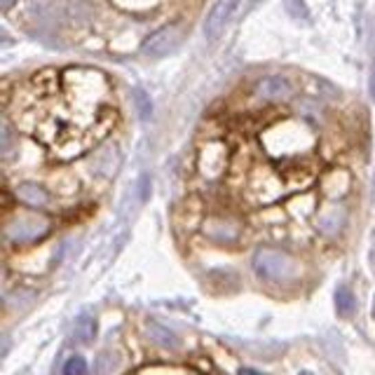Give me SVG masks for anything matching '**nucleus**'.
Wrapping results in <instances>:
<instances>
[{
	"mask_svg": "<svg viewBox=\"0 0 375 375\" xmlns=\"http://www.w3.org/2000/svg\"><path fill=\"white\" fill-rule=\"evenodd\" d=\"M50 233V221L45 216H19L14 221L8 223L5 228V235L14 242H33V239H40L43 235Z\"/></svg>",
	"mask_w": 375,
	"mask_h": 375,
	"instance_id": "2",
	"label": "nucleus"
},
{
	"mask_svg": "<svg viewBox=\"0 0 375 375\" xmlns=\"http://www.w3.org/2000/svg\"><path fill=\"white\" fill-rule=\"evenodd\" d=\"M253 270H256L258 277L268 281H284L288 277H293L296 265H293V258L284 251L261 249L253 256Z\"/></svg>",
	"mask_w": 375,
	"mask_h": 375,
	"instance_id": "1",
	"label": "nucleus"
},
{
	"mask_svg": "<svg viewBox=\"0 0 375 375\" xmlns=\"http://www.w3.org/2000/svg\"><path fill=\"white\" fill-rule=\"evenodd\" d=\"M89 368H87V361L83 356H71L63 366V375H87Z\"/></svg>",
	"mask_w": 375,
	"mask_h": 375,
	"instance_id": "11",
	"label": "nucleus"
},
{
	"mask_svg": "<svg viewBox=\"0 0 375 375\" xmlns=\"http://www.w3.org/2000/svg\"><path fill=\"white\" fill-rule=\"evenodd\" d=\"M136 101H138V108H141V115L143 118H148L153 108H150V101L146 99V94H143V92H136Z\"/></svg>",
	"mask_w": 375,
	"mask_h": 375,
	"instance_id": "13",
	"label": "nucleus"
},
{
	"mask_svg": "<svg viewBox=\"0 0 375 375\" xmlns=\"http://www.w3.org/2000/svg\"><path fill=\"white\" fill-rule=\"evenodd\" d=\"M239 375H265V373L256 371V368H242V371H239Z\"/></svg>",
	"mask_w": 375,
	"mask_h": 375,
	"instance_id": "15",
	"label": "nucleus"
},
{
	"mask_svg": "<svg viewBox=\"0 0 375 375\" xmlns=\"http://www.w3.org/2000/svg\"><path fill=\"white\" fill-rule=\"evenodd\" d=\"M148 333H150V338L155 340L158 345H162V347H167V350H174V347H178V338L174 336L171 331H167L164 326H160V324H150L148 326Z\"/></svg>",
	"mask_w": 375,
	"mask_h": 375,
	"instance_id": "10",
	"label": "nucleus"
},
{
	"mask_svg": "<svg viewBox=\"0 0 375 375\" xmlns=\"http://www.w3.org/2000/svg\"><path fill=\"white\" fill-rule=\"evenodd\" d=\"M286 5V12H291V17H296V19H305L308 17V8H305L303 0H284Z\"/></svg>",
	"mask_w": 375,
	"mask_h": 375,
	"instance_id": "12",
	"label": "nucleus"
},
{
	"mask_svg": "<svg viewBox=\"0 0 375 375\" xmlns=\"http://www.w3.org/2000/svg\"><path fill=\"white\" fill-rule=\"evenodd\" d=\"M300 375H312V373H310V371H303V373H300Z\"/></svg>",
	"mask_w": 375,
	"mask_h": 375,
	"instance_id": "20",
	"label": "nucleus"
},
{
	"mask_svg": "<svg viewBox=\"0 0 375 375\" xmlns=\"http://www.w3.org/2000/svg\"><path fill=\"white\" fill-rule=\"evenodd\" d=\"M336 308H338V314H343V317H350L356 310L354 293H352L347 286H340L336 291Z\"/></svg>",
	"mask_w": 375,
	"mask_h": 375,
	"instance_id": "9",
	"label": "nucleus"
},
{
	"mask_svg": "<svg viewBox=\"0 0 375 375\" xmlns=\"http://www.w3.org/2000/svg\"><path fill=\"white\" fill-rule=\"evenodd\" d=\"M10 5H12V0H3V10H8Z\"/></svg>",
	"mask_w": 375,
	"mask_h": 375,
	"instance_id": "17",
	"label": "nucleus"
},
{
	"mask_svg": "<svg viewBox=\"0 0 375 375\" xmlns=\"http://www.w3.org/2000/svg\"><path fill=\"white\" fill-rule=\"evenodd\" d=\"M178 43H181V33H178L176 26H164L160 28V31H155L153 36H148L143 40V54L148 56H164L169 54L171 50L178 47Z\"/></svg>",
	"mask_w": 375,
	"mask_h": 375,
	"instance_id": "4",
	"label": "nucleus"
},
{
	"mask_svg": "<svg viewBox=\"0 0 375 375\" xmlns=\"http://www.w3.org/2000/svg\"><path fill=\"white\" fill-rule=\"evenodd\" d=\"M343 225H345V211L338 209V206H331V209L319 213V218H317V228L324 235H328V237L338 235L343 230Z\"/></svg>",
	"mask_w": 375,
	"mask_h": 375,
	"instance_id": "6",
	"label": "nucleus"
},
{
	"mask_svg": "<svg viewBox=\"0 0 375 375\" xmlns=\"http://www.w3.org/2000/svg\"><path fill=\"white\" fill-rule=\"evenodd\" d=\"M94 336H96V319L92 314H80L73 328V338L78 340V343L87 345L94 340Z\"/></svg>",
	"mask_w": 375,
	"mask_h": 375,
	"instance_id": "8",
	"label": "nucleus"
},
{
	"mask_svg": "<svg viewBox=\"0 0 375 375\" xmlns=\"http://www.w3.org/2000/svg\"><path fill=\"white\" fill-rule=\"evenodd\" d=\"M373 204H375V178H373Z\"/></svg>",
	"mask_w": 375,
	"mask_h": 375,
	"instance_id": "18",
	"label": "nucleus"
},
{
	"mask_svg": "<svg viewBox=\"0 0 375 375\" xmlns=\"http://www.w3.org/2000/svg\"><path fill=\"white\" fill-rule=\"evenodd\" d=\"M17 197L28 206H45L50 202V195L45 193V188H40L38 183H21V186L17 188Z\"/></svg>",
	"mask_w": 375,
	"mask_h": 375,
	"instance_id": "7",
	"label": "nucleus"
},
{
	"mask_svg": "<svg viewBox=\"0 0 375 375\" xmlns=\"http://www.w3.org/2000/svg\"><path fill=\"white\" fill-rule=\"evenodd\" d=\"M371 268L375 270V230H373V237H371Z\"/></svg>",
	"mask_w": 375,
	"mask_h": 375,
	"instance_id": "14",
	"label": "nucleus"
},
{
	"mask_svg": "<svg viewBox=\"0 0 375 375\" xmlns=\"http://www.w3.org/2000/svg\"><path fill=\"white\" fill-rule=\"evenodd\" d=\"M258 94L263 99H270V101H277V99H286L291 94V83L281 75H270V78H263L258 83Z\"/></svg>",
	"mask_w": 375,
	"mask_h": 375,
	"instance_id": "5",
	"label": "nucleus"
},
{
	"mask_svg": "<svg viewBox=\"0 0 375 375\" xmlns=\"http://www.w3.org/2000/svg\"><path fill=\"white\" fill-rule=\"evenodd\" d=\"M373 319H375V298H373Z\"/></svg>",
	"mask_w": 375,
	"mask_h": 375,
	"instance_id": "19",
	"label": "nucleus"
},
{
	"mask_svg": "<svg viewBox=\"0 0 375 375\" xmlns=\"http://www.w3.org/2000/svg\"><path fill=\"white\" fill-rule=\"evenodd\" d=\"M237 8L239 0H216L204 19V36L209 40H216L223 33V28L228 26V21L233 19V14L237 12Z\"/></svg>",
	"mask_w": 375,
	"mask_h": 375,
	"instance_id": "3",
	"label": "nucleus"
},
{
	"mask_svg": "<svg viewBox=\"0 0 375 375\" xmlns=\"http://www.w3.org/2000/svg\"><path fill=\"white\" fill-rule=\"evenodd\" d=\"M371 96L375 101V63H373V73H371Z\"/></svg>",
	"mask_w": 375,
	"mask_h": 375,
	"instance_id": "16",
	"label": "nucleus"
}]
</instances>
